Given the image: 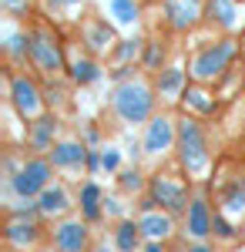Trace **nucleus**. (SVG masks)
Masks as SVG:
<instances>
[{
    "label": "nucleus",
    "instance_id": "f257e3e1",
    "mask_svg": "<svg viewBox=\"0 0 245 252\" xmlns=\"http://www.w3.org/2000/svg\"><path fill=\"white\" fill-rule=\"evenodd\" d=\"M114 111L121 115V121H128V125H138V121H145L151 115V108H154V97H151V88L145 81H124V84H118L114 88Z\"/></svg>",
    "mask_w": 245,
    "mask_h": 252
},
{
    "label": "nucleus",
    "instance_id": "f03ea898",
    "mask_svg": "<svg viewBox=\"0 0 245 252\" xmlns=\"http://www.w3.org/2000/svg\"><path fill=\"white\" fill-rule=\"evenodd\" d=\"M178 161H182V168L188 175L205 172V165H208L205 135H202L198 121H191V118H182L178 121Z\"/></svg>",
    "mask_w": 245,
    "mask_h": 252
},
{
    "label": "nucleus",
    "instance_id": "7ed1b4c3",
    "mask_svg": "<svg viewBox=\"0 0 245 252\" xmlns=\"http://www.w3.org/2000/svg\"><path fill=\"white\" fill-rule=\"evenodd\" d=\"M232 58H235V40H218V44L205 47V51L195 58L191 74H195V81H215L228 71Z\"/></svg>",
    "mask_w": 245,
    "mask_h": 252
},
{
    "label": "nucleus",
    "instance_id": "20e7f679",
    "mask_svg": "<svg viewBox=\"0 0 245 252\" xmlns=\"http://www.w3.org/2000/svg\"><path fill=\"white\" fill-rule=\"evenodd\" d=\"M31 58H34V64H37L40 71H47V74H54V71L64 67V51H61L57 37L47 27H37V31L31 34Z\"/></svg>",
    "mask_w": 245,
    "mask_h": 252
},
{
    "label": "nucleus",
    "instance_id": "39448f33",
    "mask_svg": "<svg viewBox=\"0 0 245 252\" xmlns=\"http://www.w3.org/2000/svg\"><path fill=\"white\" fill-rule=\"evenodd\" d=\"M151 198L161 202L171 215H178V212H185V205H188V189L182 182L168 178V175H154L151 178Z\"/></svg>",
    "mask_w": 245,
    "mask_h": 252
},
{
    "label": "nucleus",
    "instance_id": "423d86ee",
    "mask_svg": "<svg viewBox=\"0 0 245 252\" xmlns=\"http://www.w3.org/2000/svg\"><path fill=\"white\" fill-rule=\"evenodd\" d=\"M47 178H51V165L40 161V158H34V161H27V165L20 168L17 178H14L10 185H14V192H17V195L34 198V195H40L44 189H47Z\"/></svg>",
    "mask_w": 245,
    "mask_h": 252
},
{
    "label": "nucleus",
    "instance_id": "0eeeda50",
    "mask_svg": "<svg viewBox=\"0 0 245 252\" xmlns=\"http://www.w3.org/2000/svg\"><path fill=\"white\" fill-rule=\"evenodd\" d=\"M10 97H14V108L24 118L40 115V91L31 78H10Z\"/></svg>",
    "mask_w": 245,
    "mask_h": 252
},
{
    "label": "nucleus",
    "instance_id": "6e6552de",
    "mask_svg": "<svg viewBox=\"0 0 245 252\" xmlns=\"http://www.w3.org/2000/svg\"><path fill=\"white\" fill-rule=\"evenodd\" d=\"M171 141H178V125H171L168 118H154L148 125V135H145V152L161 155L171 148Z\"/></svg>",
    "mask_w": 245,
    "mask_h": 252
},
{
    "label": "nucleus",
    "instance_id": "1a4fd4ad",
    "mask_svg": "<svg viewBox=\"0 0 245 252\" xmlns=\"http://www.w3.org/2000/svg\"><path fill=\"white\" fill-rule=\"evenodd\" d=\"M165 14L175 31H188L202 17V0H165Z\"/></svg>",
    "mask_w": 245,
    "mask_h": 252
},
{
    "label": "nucleus",
    "instance_id": "9d476101",
    "mask_svg": "<svg viewBox=\"0 0 245 252\" xmlns=\"http://www.w3.org/2000/svg\"><path fill=\"white\" fill-rule=\"evenodd\" d=\"M54 246L61 252H84L88 249V225L84 222H64V225H57Z\"/></svg>",
    "mask_w": 245,
    "mask_h": 252
},
{
    "label": "nucleus",
    "instance_id": "9b49d317",
    "mask_svg": "<svg viewBox=\"0 0 245 252\" xmlns=\"http://www.w3.org/2000/svg\"><path fill=\"white\" fill-rule=\"evenodd\" d=\"M51 161L57 168H81V165H88V148L77 141H61L51 148Z\"/></svg>",
    "mask_w": 245,
    "mask_h": 252
},
{
    "label": "nucleus",
    "instance_id": "f8f14e48",
    "mask_svg": "<svg viewBox=\"0 0 245 252\" xmlns=\"http://www.w3.org/2000/svg\"><path fill=\"white\" fill-rule=\"evenodd\" d=\"M212 229H215V215L208 212V202L205 198H195V202L188 205V235L205 239Z\"/></svg>",
    "mask_w": 245,
    "mask_h": 252
},
{
    "label": "nucleus",
    "instance_id": "ddd939ff",
    "mask_svg": "<svg viewBox=\"0 0 245 252\" xmlns=\"http://www.w3.org/2000/svg\"><path fill=\"white\" fill-rule=\"evenodd\" d=\"M37 209L44 215H61V212L71 209V198H67V192H64L61 185H47V189L40 192V198H37Z\"/></svg>",
    "mask_w": 245,
    "mask_h": 252
},
{
    "label": "nucleus",
    "instance_id": "4468645a",
    "mask_svg": "<svg viewBox=\"0 0 245 252\" xmlns=\"http://www.w3.org/2000/svg\"><path fill=\"white\" fill-rule=\"evenodd\" d=\"M84 40L91 51H108L114 40V31L108 27V20H88L84 24Z\"/></svg>",
    "mask_w": 245,
    "mask_h": 252
},
{
    "label": "nucleus",
    "instance_id": "2eb2a0df",
    "mask_svg": "<svg viewBox=\"0 0 245 252\" xmlns=\"http://www.w3.org/2000/svg\"><path fill=\"white\" fill-rule=\"evenodd\" d=\"M208 14H212L215 24H222L225 31L239 27V7H235V0H208Z\"/></svg>",
    "mask_w": 245,
    "mask_h": 252
},
{
    "label": "nucleus",
    "instance_id": "dca6fc26",
    "mask_svg": "<svg viewBox=\"0 0 245 252\" xmlns=\"http://www.w3.org/2000/svg\"><path fill=\"white\" fill-rule=\"evenodd\" d=\"M104 7L114 17V24H121V27H128V24L138 20V3L134 0H104Z\"/></svg>",
    "mask_w": 245,
    "mask_h": 252
},
{
    "label": "nucleus",
    "instance_id": "f3484780",
    "mask_svg": "<svg viewBox=\"0 0 245 252\" xmlns=\"http://www.w3.org/2000/svg\"><path fill=\"white\" fill-rule=\"evenodd\" d=\"M138 225H141V232L148 235V239H165V235L171 232V219H168V215L151 212V209H148V215H145Z\"/></svg>",
    "mask_w": 245,
    "mask_h": 252
},
{
    "label": "nucleus",
    "instance_id": "a211bd4d",
    "mask_svg": "<svg viewBox=\"0 0 245 252\" xmlns=\"http://www.w3.org/2000/svg\"><path fill=\"white\" fill-rule=\"evenodd\" d=\"M154 88H158L165 97H175L182 88H185V71H182V67H168L161 78L154 81Z\"/></svg>",
    "mask_w": 245,
    "mask_h": 252
},
{
    "label": "nucleus",
    "instance_id": "6ab92c4d",
    "mask_svg": "<svg viewBox=\"0 0 245 252\" xmlns=\"http://www.w3.org/2000/svg\"><path fill=\"white\" fill-rule=\"evenodd\" d=\"M37 239V225L34 222H10L7 225V242L10 246H24V242H34Z\"/></svg>",
    "mask_w": 245,
    "mask_h": 252
},
{
    "label": "nucleus",
    "instance_id": "aec40b11",
    "mask_svg": "<svg viewBox=\"0 0 245 252\" xmlns=\"http://www.w3.org/2000/svg\"><path fill=\"white\" fill-rule=\"evenodd\" d=\"M185 104L195 108L198 115H212V111H215V97L208 94V91H202V88H188V91H185Z\"/></svg>",
    "mask_w": 245,
    "mask_h": 252
},
{
    "label": "nucleus",
    "instance_id": "412c9836",
    "mask_svg": "<svg viewBox=\"0 0 245 252\" xmlns=\"http://www.w3.org/2000/svg\"><path fill=\"white\" fill-rule=\"evenodd\" d=\"M51 135H54V121L51 118H40L34 125V135H31V145L37 152H51Z\"/></svg>",
    "mask_w": 245,
    "mask_h": 252
},
{
    "label": "nucleus",
    "instance_id": "4be33fe9",
    "mask_svg": "<svg viewBox=\"0 0 245 252\" xmlns=\"http://www.w3.org/2000/svg\"><path fill=\"white\" fill-rule=\"evenodd\" d=\"M222 205H225V212H232V215L245 212V182H242V178H239V182L222 195Z\"/></svg>",
    "mask_w": 245,
    "mask_h": 252
},
{
    "label": "nucleus",
    "instance_id": "5701e85b",
    "mask_svg": "<svg viewBox=\"0 0 245 252\" xmlns=\"http://www.w3.org/2000/svg\"><path fill=\"white\" fill-rule=\"evenodd\" d=\"M138 235H141V225L121 222V225H118V249L121 252H134L138 249Z\"/></svg>",
    "mask_w": 245,
    "mask_h": 252
},
{
    "label": "nucleus",
    "instance_id": "b1692460",
    "mask_svg": "<svg viewBox=\"0 0 245 252\" xmlns=\"http://www.w3.org/2000/svg\"><path fill=\"white\" fill-rule=\"evenodd\" d=\"M97 64L94 61H74L71 64V78L77 81V84H91V81H97Z\"/></svg>",
    "mask_w": 245,
    "mask_h": 252
},
{
    "label": "nucleus",
    "instance_id": "393cba45",
    "mask_svg": "<svg viewBox=\"0 0 245 252\" xmlns=\"http://www.w3.org/2000/svg\"><path fill=\"white\" fill-rule=\"evenodd\" d=\"M97 198H101V189H97L94 182H88V185H84V192H81V205H84V215H88V219H97V215H101Z\"/></svg>",
    "mask_w": 245,
    "mask_h": 252
},
{
    "label": "nucleus",
    "instance_id": "a878e982",
    "mask_svg": "<svg viewBox=\"0 0 245 252\" xmlns=\"http://www.w3.org/2000/svg\"><path fill=\"white\" fill-rule=\"evenodd\" d=\"M31 51V37L27 34H10V40H7V54L10 58H24Z\"/></svg>",
    "mask_w": 245,
    "mask_h": 252
},
{
    "label": "nucleus",
    "instance_id": "bb28decb",
    "mask_svg": "<svg viewBox=\"0 0 245 252\" xmlns=\"http://www.w3.org/2000/svg\"><path fill=\"white\" fill-rule=\"evenodd\" d=\"M141 54V40H124L121 47H118V61H131Z\"/></svg>",
    "mask_w": 245,
    "mask_h": 252
},
{
    "label": "nucleus",
    "instance_id": "cd10ccee",
    "mask_svg": "<svg viewBox=\"0 0 245 252\" xmlns=\"http://www.w3.org/2000/svg\"><path fill=\"white\" fill-rule=\"evenodd\" d=\"M161 61H165V47H161V44H148V58H145V64H148V67H158Z\"/></svg>",
    "mask_w": 245,
    "mask_h": 252
},
{
    "label": "nucleus",
    "instance_id": "c85d7f7f",
    "mask_svg": "<svg viewBox=\"0 0 245 252\" xmlns=\"http://www.w3.org/2000/svg\"><path fill=\"white\" fill-rule=\"evenodd\" d=\"M121 185H124L128 192H138V189H141V175L138 172H124L121 175Z\"/></svg>",
    "mask_w": 245,
    "mask_h": 252
},
{
    "label": "nucleus",
    "instance_id": "c756f323",
    "mask_svg": "<svg viewBox=\"0 0 245 252\" xmlns=\"http://www.w3.org/2000/svg\"><path fill=\"white\" fill-rule=\"evenodd\" d=\"M118 161H121V155H118V152H114V148H108V152H104V155H101V165H104V168H108V172H114V168H118Z\"/></svg>",
    "mask_w": 245,
    "mask_h": 252
},
{
    "label": "nucleus",
    "instance_id": "7c9ffc66",
    "mask_svg": "<svg viewBox=\"0 0 245 252\" xmlns=\"http://www.w3.org/2000/svg\"><path fill=\"white\" fill-rule=\"evenodd\" d=\"M215 232L222 235V239H232V235H235V229L228 225V222H225V219H222V215H215Z\"/></svg>",
    "mask_w": 245,
    "mask_h": 252
},
{
    "label": "nucleus",
    "instance_id": "2f4dec72",
    "mask_svg": "<svg viewBox=\"0 0 245 252\" xmlns=\"http://www.w3.org/2000/svg\"><path fill=\"white\" fill-rule=\"evenodd\" d=\"M3 7H7V10H24L27 3H24V0H3Z\"/></svg>",
    "mask_w": 245,
    "mask_h": 252
},
{
    "label": "nucleus",
    "instance_id": "473e14b6",
    "mask_svg": "<svg viewBox=\"0 0 245 252\" xmlns=\"http://www.w3.org/2000/svg\"><path fill=\"white\" fill-rule=\"evenodd\" d=\"M191 252H212V249H208V246H195Z\"/></svg>",
    "mask_w": 245,
    "mask_h": 252
},
{
    "label": "nucleus",
    "instance_id": "72a5a7b5",
    "mask_svg": "<svg viewBox=\"0 0 245 252\" xmlns=\"http://www.w3.org/2000/svg\"><path fill=\"white\" fill-rule=\"evenodd\" d=\"M148 252H161V249H158V246H148Z\"/></svg>",
    "mask_w": 245,
    "mask_h": 252
},
{
    "label": "nucleus",
    "instance_id": "f704fd0d",
    "mask_svg": "<svg viewBox=\"0 0 245 252\" xmlns=\"http://www.w3.org/2000/svg\"><path fill=\"white\" fill-rule=\"evenodd\" d=\"M242 252H245V249H242Z\"/></svg>",
    "mask_w": 245,
    "mask_h": 252
}]
</instances>
